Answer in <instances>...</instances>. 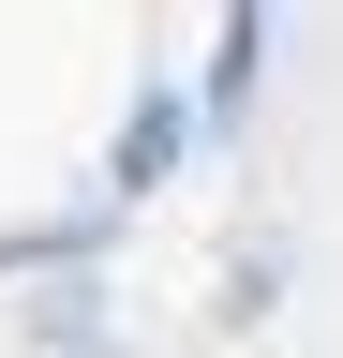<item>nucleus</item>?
Returning <instances> with one entry per match:
<instances>
[{"instance_id":"obj_1","label":"nucleus","mask_w":343,"mask_h":358,"mask_svg":"<svg viewBox=\"0 0 343 358\" xmlns=\"http://www.w3.org/2000/svg\"><path fill=\"white\" fill-rule=\"evenodd\" d=\"M180 134H194V105H180V90H149L135 134H119V179H164V150H180Z\"/></svg>"}]
</instances>
